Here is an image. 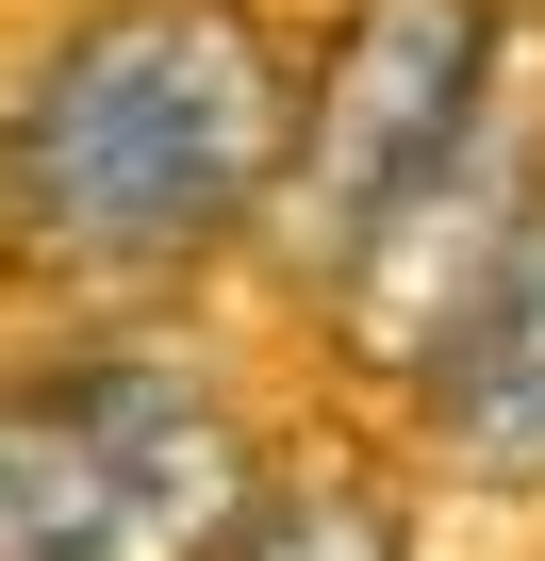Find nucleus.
Segmentation results:
<instances>
[{
  "label": "nucleus",
  "instance_id": "1",
  "mask_svg": "<svg viewBox=\"0 0 545 561\" xmlns=\"http://www.w3.org/2000/svg\"><path fill=\"white\" fill-rule=\"evenodd\" d=\"M315 50L248 0H100L0 83V264L50 298H149L282 231Z\"/></svg>",
  "mask_w": 545,
  "mask_h": 561
},
{
  "label": "nucleus",
  "instance_id": "2",
  "mask_svg": "<svg viewBox=\"0 0 545 561\" xmlns=\"http://www.w3.org/2000/svg\"><path fill=\"white\" fill-rule=\"evenodd\" d=\"M282 495L248 397L182 347H50L0 380V561H231Z\"/></svg>",
  "mask_w": 545,
  "mask_h": 561
},
{
  "label": "nucleus",
  "instance_id": "3",
  "mask_svg": "<svg viewBox=\"0 0 545 561\" xmlns=\"http://www.w3.org/2000/svg\"><path fill=\"white\" fill-rule=\"evenodd\" d=\"M529 83V18L512 0H348L315 34V116H298V182H282V248L315 298L496 133V100Z\"/></svg>",
  "mask_w": 545,
  "mask_h": 561
},
{
  "label": "nucleus",
  "instance_id": "4",
  "mask_svg": "<svg viewBox=\"0 0 545 561\" xmlns=\"http://www.w3.org/2000/svg\"><path fill=\"white\" fill-rule=\"evenodd\" d=\"M413 446L463 495H545V215L496 264V298L463 314V347L413 380Z\"/></svg>",
  "mask_w": 545,
  "mask_h": 561
},
{
  "label": "nucleus",
  "instance_id": "5",
  "mask_svg": "<svg viewBox=\"0 0 545 561\" xmlns=\"http://www.w3.org/2000/svg\"><path fill=\"white\" fill-rule=\"evenodd\" d=\"M231 561H413V512L381 462H282V495H264V528Z\"/></svg>",
  "mask_w": 545,
  "mask_h": 561
}]
</instances>
